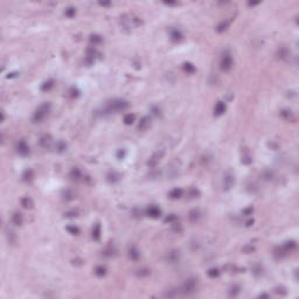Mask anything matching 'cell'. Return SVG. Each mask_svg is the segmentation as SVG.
<instances>
[{"mask_svg":"<svg viewBox=\"0 0 299 299\" xmlns=\"http://www.w3.org/2000/svg\"><path fill=\"white\" fill-rule=\"evenodd\" d=\"M242 163L243 164H245V165L251 164V157H250L248 153H245V154H243L242 155Z\"/></svg>","mask_w":299,"mask_h":299,"instance_id":"8d00e7d4","label":"cell"},{"mask_svg":"<svg viewBox=\"0 0 299 299\" xmlns=\"http://www.w3.org/2000/svg\"><path fill=\"white\" fill-rule=\"evenodd\" d=\"M64 14H66V17H68V18H73L75 14H76V8H75V7H68V8L66 9Z\"/></svg>","mask_w":299,"mask_h":299,"instance_id":"836d02e7","label":"cell"},{"mask_svg":"<svg viewBox=\"0 0 299 299\" xmlns=\"http://www.w3.org/2000/svg\"><path fill=\"white\" fill-rule=\"evenodd\" d=\"M73 193L70 192V190H67L66 193H64V199H67V200H71L73 199Z\"/></svg>","mask_w":299,"mask_h":299,"instance_id":"ee69618b","label":"cell"},{"mask_svg":"<svg viewBox=\"0 0 299 299\" xmlns=\"http://www.w3.org/2000/svg\"><path fill=\"white\" fill-rule=\"evenodd\" d=\"M234 185H235V176H234V174H231L230 172L225 173L223 176V189L224 190H229Z\"/></svg>","mask_w":299,"mask_h":299,"instance_id":"8992f818","label":"cell"},{"mask_svg":"<svg viewBox=\"0 0 299 299\" xmlns=\"http://www.w3.org/2000/svg\"><path fill=\"white\" fill-rule=\"evenodd\" d=\"M95 273H96L97 276H99V277H103V276H105V273H106V269H105L104 266H102V265H98V266H96V269H95Z\"/></svg>","mask_w":299,"mask_h":299,"instance_id":"f1b7e54d","label":"cell"},{"mask_svg":"<svg viewBox=\"0 0 299 299\" xmlns=\"http://www.w3.org/2000/svg\"><path fill=\"white\" fill-rule=\"evenodd\" d=\"M125 155H126V151H125V150L124 149L118 150V152H117V158H118V159H120V160H122V159H124V158H125Z\"/></svg>","mask_w":299,"mask_h":299,"instance_id":"f35d334b","label":"cell"},{"mask_svg":"<svg viewBox=\"0 0 299 299\" xmlns=\"http://www.w3.org/2000/svg\"><path fill=\"white\" fill-rule=\"evenodd\" d=\"M176 220H178L176 215H174V214H171L169 216H167V217L165 219V222H168V223H173V222H175Z\"/></svg>","mask_w":299,"mask_h":299,"instance_id":"ab89813d","label":"cell"},{"mask_svg":"<svg viewBox=\"0 0 299 299\" xmlns=\"http://www.w3.org/2000/svg\"><path fill=\"white\" fill-rule=\"evenodd\" d=\"M21 206H22L23 208L31 209V208H33L34 202H33V200H32L29 196H25V198H22V199H21Z\"/></svg>","mask_w":299,"mask_h":299,"instance_id":"e0dca14e","label":"cell"},{"mask_svg":"<svg viewBox=\"0 0 299 299\" xmlns=\"http://www.w3.org/2000/svg\"><path fill=\"white\" fill-rule=\"evenodd\" d=\"M179 257H180V254L178 250H171L166 254V261L168 263H175V262L179 261Z\"/></svg>","mask_w":299,"mask_h":299,"instance_id":"30bf717a","label":"cell"},{"mask_svg":"<svg viewBox=\"0 0 299 299\" xmlns=\"http://www.w3.org/2000/svg\"><path fill=\"white\" fill-rule=\"evenodd\" d=\"M17 152L20 155H28L29 154V146L25 140H20L17 145Z\"/></svg>","mask_w":299,"mask_h":299,"instance_id":"52a82bcc","label":"cell"},{"mask_svg":"<svg viewBox=\"0 0 299 299\" xmlns=\"http://www.w3.org/2000/svg\"><path fill=\"white\" fill-rule=\"evenodd\" d=\"M56 149H57L58 152H63L64 150L67 149V145H66L63 141H58V143L56 144Z\"/></svg>","mask_w":299,"mask_h":299,"instance_id":"74e56055","label":"cell"},{"mask_svg":"<svg viewBox=\"0 0 299 299\" xmlns=\"http://www.w3.org/2000/svg\"><path fill=\"white\" fill-rule=\"evenodd\" d=\"M280 116L284 118V119H286V120H293L295 119V117H293V112L291 111V110H281L280 111Z\"/></svg>","mask_w":299,"mask_h":299,"instance_id":"603a6c76","label":"cell"},{"mask_svg":"<svg viewBox=\"0 0 299 299\" xmlns=\"http://www.w3.org/2000/svg\"><path fill=\"white\" fill-rule=\"evenodd\" d=\"M49 110H50V104H49V103H44V104L40 105V106L37 108L36 111L34 112V114H33V122H35V123L42 122V120L47 117Z\"/></svg>","mask_w":299,"mask_h":299,"instance_id":"7a4b0ae2","label":"cell"},{"mask_svg":"<svg viewBox=\"0 0 299 299\" xmlns=\"http://www.w3.org/2000/svg\"><path fill=\"white\" fill-rule=\"evenodd\" d=\"M53 87H54V79H49V81L44 82V83L41 85V90H42V91H48V90H50Z\"/></svg>","mask_w":299,"mask_h":299,"instance_id":"d4e9b609","label":"cell"},{"mask_svg":"<svg viewBox=\"0 0 299 299\" xmlns=\"http://www.w3.org/2000/svg\"><path fill=\"white\" fill-rule=\"evenodd\" d=\"M146 214L149 215L150 217H153V219H157L160 216L161 214V210L157 207V206H150L149 208L146 209Z\"/></svg>","mask_w":299,"mask_h":299,"instance_id":"9c48e42d","label":"cell"},{"mask_svg":"<svg viewBox=\"0 0 299 299\" xmlns=\"http://www.w3.org/2000/svg\"><path fill=\"white\" fill-rule=\"evenodd\" d=\"M277 56H278V58H281V60L286 58L289 56V49L286 47H280L277 52Z\"/></svg>","mask_w":299,"mask_h":299,"instance_id":"cb8c5ba5","label":"cell"},{"mask_svg":"<svg viewBox=\"0 0 299 299\" xmlns=\"http://www.w3.org/2000/svg\"><path fill=\"white\" fill-rule=\"evenodd\" d=\"M93 238L95 241H99L101 238V224L96 223L93 229Z\"/></svg>","mask_w":299,"mask_h":299,"instance_id":"ffe728a7","label":"cell"},{"mask_svg":"<svg viewBox=\"0 0 299 299\" xmlns=\"http://www.w3.org/2000/svg\"><path fill=\"white\" fill-rule=\"evenodd\" d=\"M129 257H130V260L132 261H138L139 258H140V252H139V250L136 248V246H131L129 248Z\"/></svg>","mask_w":299,"mask_h":299,"instance_id":"4fadbf2b","label":"cell"},{"mask_svg":"<svg viewBox=\"0 0 299 299\" xmlns=\"http://www.w3.org/2000/svg\"><path fill=\"white\" fill-rule=\"evenodd\" d=\"M248 5L249 6H255V5H258V2H249Z\"/></svg>","mask_w":299,"mask_h":299,"instance_id":"816d5d0a","label":"cell"},{"mask_svg":"<svg viewBox=\"0 0 299 299\" xmlns=\"http://www.w3.org/2000/svg\"><path fill=\"white\" fill-rule=\"evenodd\" d=\"M119 178H120V175H119L118 173H116V172H112V173H110V174L108 175V180H109L110 182H116V181H118Z\"/></svg>","mask_w":299,"mask_h":299,"instance_id":"4dcf8cb0","label":"cell"},{"mask_svg":"<svg viewBox=\"0 0 299 299\" xmlns=\"http://www.w3.org/2000/svg\"><path fill=\"white\" fill-rule=\"evenodd\" d=\"M164 154H165V152L164 151H157L151 158L149 159V161H147V166L150 167H155L158 164H159V161H160V159L164 157Z\"/></svg>","mask_w":299,"mask_h":299,"instance_id":"5b68a950","label":"cell"},{"mask_svg":"<svg viewBox=\"0 0 299 299\" xmlns=\"http://www.w3.org/2000/svg\"><path fill=\"white\" fill-rule=\"evenodd\" d=\"M281 249H283V251L287 255L289 252H291V251H293L296 248H297V243L295 242V241H287V242H285L281 246H280Z\"/></svg>","mask_w":299,"mask_h":299,"instance_id":"8fae6325","label":"cell"},{"mask_svg":"<svg viewBox=\"0 0 299 299\" xmlns=\"http://www.w3.org/2000/svg\"><path fill=\"white\" fill-rule=\"evenodd\" d=\"M151 126V117L150 116H145L140 119L139 124H138V130L139 131H145L147 130Z\"/></svg>","mask_w":299,"mask_h":299,"instance_id":"ba28073f","label":"cell"},{"mask_svg":"<svg viewBox=\"0 0 299 299\" xmlns=\"http://www.w3.org/2000/svg\"><path fill=\"white\" fill-rule=\"evenodd\" d=\"M229 21L228 20H223V21H221L217 26H216V31L219 32V33H222V32H225L227 29H228V27H229Z\"/></svg>","mask_w":299,"mask_h":299,"instance_id":"44dd1931","label":"cell"},{"mask_svg":"<svg viewBox=\"0 0 299 299\" xmlns=\"http://www.w3.org/2000/svg\"><path fill=\"white\" fill-rule=\"evenodd\" d=\"M196 284H198V281L195 278H189V279H187L185 283H184V285L181 286V289H180V295H184V296H190V295H193L195 291H196Z\"/></svg>","mask_w":299,"mask_h":299,"instance_id":"3957f363","label":"cell"},{"mask_svg":"<svg viewBox=\"0 0 299 299\" xmlns=\"http://www.w3.org/2000/svg\"><path fill=\"white\" fill-rule=\"evenodd\" d=\"M188 219H189V221H190V222H196V221L200 219V211H199V210H196V209H193V210L189 213Z\"/></svg>","mask_w":299,"mask_h":299,"instance_id":"7402d4cb","label":"cell"},{"mask_svg":"<svg viewBox=\"0 0 299 299\" xmlns=\"http://www.w3.org/2000/svg\"><path fill=\"white\" fill-rule=\"evenodd\" d=\"M251 211H252V208H251V207H250V208H248V209H245V210H244V214H246V215H249V214H250V213H251Z\"/></svg>","mask_w":299,"mask_h":299,"instance_id":"c3c4849f","label":"cell"},{"mask_svg":"<svg viewBox=\"0 0 299 299\" xmlns=\"http://www.w3.org/2000/svg\"><path fill=\"white\" fill-rule=\"evenodd\" d=\"M219 275H220V271L216 268H213V269L208 270V276L210 278H216V277H219Z\"/></svg>","mask_w":299,"mask_h":299,"instance_id":"1f68e13d","label":"cell"},{"mask_svg":"<svg viewBox=\"0 0 299 299\" xmlns=\"http://www.w3.org/2000/svg\"><path fill=\"white\" fill-rule=\"evenodd\" d=\"M90 42L93 43V46L97 44V43H101V42H102V37L99 36V35H96V34H95V35H91V36H90Z\"/></svg>","mask_w":299,"mask_h":299,"instance_id":"e575fe53","label":"cell"},{"mask_svg":"<svg viewBox=\"0 0 299 299\" xmlns=\"http://www.w3.org/2000/svg\"><path fill=\"white\" fill-rule=\"evenodd\" d=\"M67 230H68L70 234H73V235L79 234V229H78L77 227H75V225H68V227H67Z\"/></svg>","mask_w":299,"mask_h":299,"instance_id":"d590c367","label":"cell"},{"mask_svg":"<svg viewBox=\"0 0 299 299\" xmlns=\"http://www.w3.org/2000/svg\"><path fill=\"white\" fill-rule=\"evenodd\" d=\"M40 145L43 147V149H49L52 145H53V139L50 136H43L41 137L40 139Z\"/></svg>","mask_w":299,"mask_h":299,"instance_id":"7c38bea8","label":"cell"},{"mask_svg":"<svg viewBox=\"0 0 299 299\" xmlns=\"http://www.w3.org/2000/svg\"><path fill=\"white\" fill-rule=\"evenodd\" d=\"M33 178H34V171L31 169V168L26 169V171L23 172V174H22V180H23V181H32Z\"/></svg>","mask_w":299,"mask_h":299,"instance_id":"ac0fdd59","label":"cell"},{"mask_svg":"<svg viewBox=\"0 0 299 299\" xmlns=\"http://www.w3.org/2000/svg\"><path fill=\"white\" fill-rule=\"evenodd\" d=\"M220 67L223 71H229L233 67V57L229 53H225L222 58H221V62H220Z\"/></svg>","mask_w":299,"mask_h":299,"instance_id":"277c9868","label":"cell"},{"mask_svg":"<svg viewBox=\"0 0 299 299\" xmlns=\"http://www.w3.org/2000/svg\"><path fill=\"white\" fill-rule=\"evenodd\" d=\"M14 241H15V235H14V233L9 231V233H8V242L14 243Z\"/></svg>","mask_w":299,"mask_h":299,"instance_id":"7bdbcfd3","label":"cell"},{"mask_svg":"<svg viewBox=\"0 0 299 299\" xmlns=\"http://www.w3.org/2000/svg\"><path fill=\"white\" fill-rule=\"evenodd\" d=\"M23 222V216H22V214L21 213H14L13 215H12V223L15 224V225H21Z\"/></svg>","mask_w":299,"mask_h":299,"instance_id":"9a60e30c","label":"cell"},{"mask_svg":"<svg viewBox=\"0 0 299 299\" xmlns=\"http://www.w3.org/2000/svg\"><path fill=\"white\" fill-rule=\"evenodd\" d=\"M15 76H17V74H15V73H12V74H8L7 78H12V77H15Z\"/></svg>","mask_w":299,"mask_h":299,"instance_id":"681fc988","label":"cell"},{"mask_svg":"<svg viewBox=\"0 0 299 299\" xmlns=\"http://www.w3.org/2000/svg\"><path fill=\"white\" fill-rule=\"evenodd\" d=\"M69 93H70V97H73V98L79 96V91H78L76 88H71V89L69 90Z\"/></svg>","mask_w":299,"mask_h":299,"instance_id":"60d3db41","label":"cell"},{"mask_svg":"<svg viewBox=\"0 0 299 299\" xmlns=\"http://www.w3.org/2000/svg\"><path fill=\"white\" fill-rule=\"evenodd\" d=\"M238 293H240V286L234 285V286L230 287V290H229V296L230 297H236Z\"/></svg>","mask_w":299,"mask_h":299,"instance_id":"f546056e","label":"cell"},{"mask_svg":"<svg viewBox=\"0 0 299 299\" xmlns=\"http://www.w3.org/2000/svg\"><path fill=\"white\" fill-rule=\"evenodd\" d=\"M227 110V106H225V103L224 102H217L216 105H215V109H214V112L216 116H221L223 114L224 112Z\"/></svg>","mask_w":299,"mask_h":299,"instance_id":"5bb4252c","label":"cell"},{"mask_svg":"<svg viewBox=\"0 0 299 299\" xmlns=\"http://www.w3.org/2000/svg\"><path fill=\"white\" fill-rule=\"evenodd\" d=\"M136 275L138 276V277H140V278H143V277H147L149 275H151V270L149 269H139L137 272H136Z\"/></svg>","mask_w":299,"mask_h":299,"instance_id":"83f0119b","label":"cell"},{"mask_svg":"<svg viewBox=\"0 0 299 299\" xmlns=\"http://www.w3.org/2000/svg\"><path fill=\"white\" fill-rule=\"evenodd\" d=\"M182 189L181 188H174V189H172L171 192H169V198L171 199H180L181 196H182Z\"/></svg>","mask_w":299,"mask_h":299,"instance_id":"d6986e66","label":"cell"},{"mask_svg":"<svg viewBox=\"0 0 299 299\" xmlns=\"http://www.w3.org/2000/svg\"><path fill=\"white\" fill-rule=\"evenodd\" d=\"M70 178L73 180H79L82 178V172L78 169V168H74L71 172H70Z\"/></svg>","mask_w":299,"mask_h":299,"instance_id":"484cf974","label":"cell"},{"mask_svg":"<svg viewBox=\"0 0 299 299\" xmlns=\"http://www.w3.org/2000/svg\"><path fill=\"white\" fill-rule=\"evenodd\" d=\"M172 224V228H173V230L174 231H180L181 230V225H180V223H178L176 221L175 222H173V223H171Z\"/></svg>","mask_w":299,"mask_h":299,"instance_id":"b9f144b4","label":"cell"},{"mask_svg":"<svg viewBox=\"0 0 299 299\" xmlns=\"http://www.w3.org/2000/svg\"><path fill=\"white\" fill-rule=\"evenodd\" d=\"M254 246H251V245H249V246H245V248H243V251H245L246 254H249V252H251V251H254Z\"/></svg>","mask_w":299,"mask_h":299,"instance_id":"bcb514c9","label":"cell"},{"mask_svg":"<svg viewBox=\"0 0 299 299\" xmlns=\"http://www.w3.org/2000/svg\"><path fill=\"white\" fill-rule=\"evenodd\" d=\"M129 108V103L124 99H113L111 101L108 106H106V112H117V111H124L125 109Z\"/></svg>","mask_w":299,"mask_h":299,"instance_id":"6da1fadb","label":"cell"},{"mask_svg":"<svg viewBox=\"0 0 299 299\" xmlns=\"http://www.w3.org/2000/svg\"><path fill=\"white\" fill-rule=\"evenodd\" d=\"M254 270H255V271H254V273H255L256 276H258V275H261L262 273V269L260 268V266H256Z\"/></svg>","mask_w":299,"mask_h":299,"instance_id":"7dc6e473","label":"cell"},{"mask_svg":"<svg viewBox=\"0 0 299 299\" xmlns=\"http://www.w3.org/2000/svg\"><path fill=\"white\" fill-rule=\"evenodd\" d=\"M169 34H171V39H172L173 41H175V42L181 41V40H182V37H184L182 33H181L179 29H172Z\"/></svg>","mask_w":299,"mask_h":299,"instance_id":"2e32d148","label":"cell"},{"mask_svg":"<svg viewBox=\"0 0 299 299\" xmlns=\"http://www.w3.org/2000/svg\"><path fill=\"white\" fill-rule=\"evenodd\" d=\"M64 216L66 217H76L77 215H76V211H68L64 214Z\"/></svg>","mask_w":299,"mask_h":299,"instance_id":"f6af8a7d","label":"cell"},{"mask_svg":"<svg viewBox=\"0 0 299 299\" xmlns=\"http://www.w3.org/2000/svg\"><path fill=\"white\" fill-rule=\"evenodd\" d=\"M134 119H136V116L133 114V113H128V114H125L124 116V123L126 124V125H131V124H133V122H134Z\"/></svg>","mask_w":299,"mask_h":299,"instance_id":"4316f807","label":"cell"},{"mask_svg":"<svg viewBox=\"0 0 299 299\" xmlns=\"http://www.w3.org/2000/svg\"><path fill=\"white\" fill-rule=\"evenodd\" d=\"M99 5L101 6H109V5H111L110 2H99Z\"/></svg>","mask_w":299,"mask_h":299,"instance_id":"f907efd6","label":"cell"},{"mask_svg":"<svg viewBox=\"0 0 299 299\" xmlns=\"http://www.w3.org/2000/svg\"><path fill=\"white\" fill-rule=\"evenodd\" d=\"M184 70L188 73V74H193L195 71V67L192 64V63H185L184 64Z\"/></svg>","mask_w":299,"mask_h":299,"instance_id":"d6a6232c","label":"cell"}]
</instances>
